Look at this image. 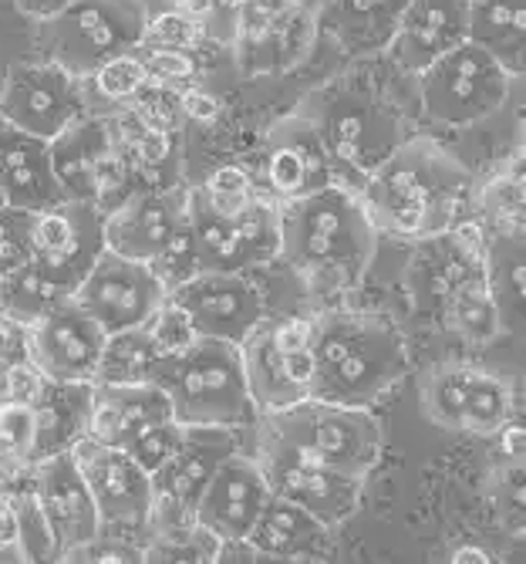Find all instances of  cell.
<instances>
[{"mask_svg": "<svg viewBox=\"0 0 526 564\" xmlns=\"http://www.w3.org/2000/svg\"><path fill=\"white\" fill-rule=\"evenodd\" d=\"M72 4H78V0H18V8L31 18V21H47V18H55L62 11H68Z\"/></svg>", "mask_w": 526, "mask_h": 564, "instance_id": "obj_53", "label": "cell"}, {"mask_svg": "<svg viewBox=\"0 0 526 564\" xmlns=\"http://www.w3.org/2000/svg\"><path fill=\"white\" fill-rule=\"evenodd\" d=\"M496 436H500V456L516 459V464H526V426L506 423Z\"/></svg>", "mask_w": 526, "mask_h": 564, "instance_id": "obj_52", "label": "cell"}, {"mask_svg": "<svg viewBox=\"0 0 526 564\" xmlns=\"http://www.w3.org/2000/svg\"><path fill=\"white\" fill-rule=\"evenodd\" d=\"M486 237L490 230L462 220L449 234L415 243L405 281H408V297L418 315L442 325L449 307L462 294L490 281L486 278Z\"/></svg>", "mask_w": 526, "mask_h": 564, "instance_id": "obj_10", "label": "cell"}, {"mask_svg": "<svg viewBox=\"0 0 526 564\" xmlns=\"http://www.w3.org/2000/svg\"><path fill=\"white\" fill-rule=\"evenodd\" d=\"M145 328H149V335L155 338V345L163 348V355L183 351L186 345H193V341L199 338V332H196L193 318L183 312V307H179L173 297L160 307V312L152 315V322H149Z\"/></svg>", "mask_w": 526, "mask_h": 564, "instance_id": "obj_49", "label": "cell"}, {"mask_svg": "<svg viewBox=\"0 0 526 564\" xmlns=\"http://www.w3.org/2000/svg\"><path fill=\"white\" fill-rule=\"evenodd\" d=\"M379 250V227L358 189L331 183L310 196L281 203V261L314 294H341L361 284Z\"/></svg>", "mask_w": 526, "mask_h": 564, "instance_id": "obj_2", "label": "cell"}, {"mask_svg": "<svg viewBox=\"0 0 526 564\" xmlns=\"http://www.w3.org/2000/svg\"><path fill=\"white\" fill-rule=\"evenodd\" d=\"M523 152H526V132H523Z\"/></svg>", "mask_w": 526, "mask_h": 564, "instance_id": "obj_58", "label": "cell"}, {"mask_svg": "<svg viewBox=\"0 0 526 564\" xmlns=\"http://www.w3.org/2000/svg\"><path fill=\"white\" fill-rule=\"evenodd\" d=\"M405 369L408 348L392 322L348 307L318 315L310 395L341 405H372Z\"/></svg>", "mask_w": 526, "mask_h": 564, "instance_id": "obj_3", "label": "cell"}, {"mask_svg": "<svg viewBox=\"0 0 526 564\" xmlns=\"http://www.w3.org/2000/svg\"><path fill=\"white\" fill-rule=\"evenodd\" d=\"M0 294H4V315L18 325H31L44 318L47 312H55L58 304L72 301L75 294L58 281L51 278L37 261L24 264L21 271L0 278Z\"/></svg>", "mask_w": 526, "mask_h": 564, "instance_id": "obj_36", "label": "cell"}, {"mask_svg": "<svg viewBox=\"0 0 526 564\" xmlns=\"http://www.w3.org/2000/svg\"><path fill=\"white\" fill-rule=\"evenodd\" d=\"M240 351H243L246 382H250V392H253V402H256L260 413H277V409H287V405L310 395L314 348L284 351L274 341L267 318L246 335Z\"/></svg>", "mask_w": 526, "mask_h": 564, "instance_id": "obj_25", "label": "cell"}, {"mask_svg": "<svg viewBox=\"0 0 526 564\" xmlns=\"http://www.w3.org/2000/svg\"><path fill=\"white\" fill-rule=\"evenodd\" d=\"M34 261L31 247V214L4 207L0 210V278L21 271Z\"/></svg>", "mask_w": 526, "mask_h": 564, "instance_id": "obj_47", "label": "cell"}, {"mask_svg": "<svg viewBox=\"0 0 526 564\" xmlns=\"http://www.w3.org/2000/svg\"><path fill=\"white\" fill-rule=\"evenodd\" d=\"M260 426L358 480H368L379 467L385 446L382 426L368 413V405H341L318 395H307L277 413H260Z\"/></svg>", "mask_w": 526, "mask_h": 564, "instance_id": "obj_6", "label": "cell"}, {"mask_svg": "<svg viewBox=\"0 0 526 564\" xmlns=\"http://www.w3.org/2000/svg\"><path fill=\"white\" fill-rule=\"evenodd\" d=\"M145 24V0H78L37 28L47 62H58L78 78H91L112 58L139 51Z\"/></svg>", "mask_w": 526, "mask_h": 564, "instance_id": "obj_7", "label": "cell"}, {"mask_svg": "<svg viewBox=\"0 0 526 564\" xmlns=\"http://www.w3.org/2000/svg\"><path fill=\"white\" fill-rule=\"evenodd\" d=\"M183 112H186V119L209 126V122H217V119H220L223 106H220V98H217V95H209V91L189 85V88H183Z\"/></svg>", "mask_w": 526, "mask_h": 564, "instance_id": "obj_51", "label": "cell"}, {"mask_svg": "<svg viewBox=\"0 0 526 564\" xmlns=\"http://www.w3.org/2000/svg\"><path fill=\"white\" fill-rule=\"evenodd\" d=\"M0 186H4L8 207L14 210H47L65 203V189L55 176L51 142L31 135L0 116Z\"/></svg>", "mask_w": 526, "mask_h": 564, "instance_id": "obj_26", "label": "cell"}, {"mask_svg": "<svg viewBox=\"0 0 526 564\" xmlns=\"http://www.w3.org/2000/svg\"><path fill=\"white\" fill-rule=\"evenodd\" d=\"M256 459L277 497L310 510V514L321 518L328 528L338 531L344 521H351L358 514L364 480L321 464V459L307 456L304 449L284 443L281 436H274L263 426H260Z\"/></svg>", "mask_w": 526, "mask_h": 564, "instance_id": "obj_12", "label": "cell"}, {"mask_svg": "<svg viewBox=\"0 0 526 564\" xmlns=\"http://www.w3.org/2000/svg\"><path fill=\"white\" fill-rule=\"evenodd\" d=\"M105 341L109 332L75 297L24 328L28 358L51 382H95Z\"/></svg>", "mask_w": 526, "mask_h": 564, "instance_id": "obj_18", "label": "cell"}, {"mask_svg": "<svg viewBox=\"0 0 526 564\" xmlns=\"http://www.w3.org/2000/svg\"><path fill=\"white\" fill-rule=\"evenodd\" d=\"M379 234L429 240L456 230L476 199L472 173L432 139H405L358 189Z\"/></svg>", "mask_w": 526, "mask_h": 564, "instance_id": "obj_1", "label": "cell"}, {"mask_svg": "<svg viewBox=\"0 0 526 564\" xmlns=\"http://www.w3.org/2000/svg\"><path fill=\"white\" fill-rule=\"evenodd\" d=\"M31 247L34 261L75 294L101 253L109 250L105 210L81 199H65L58 207L37 210L31 214Z\"/></svg>", "mask_w": 526, "mask_h": 564, "instance_id": "obj_17", "label": "cell"}, {"mask_svg": "<svg viewBox=\"0 0 526 564\" xmlns=\"http://www.w3.org/2000/svg\"><path fill=\"white\" fill-rule=\"evenodd\" d=\"M297 112L307 116L321 132L335 160L338 183L351 189H361L364 180L405 142L402 119L392 109V101L372 85L348 75L314 88L297 106Z\"/></svg>", "mask_w": 526, "mask_h": 564, "instance_id": "obj_4", "label": "cell"}, {"mask_svg": "<svg viewBox=\"0 0 526 564\" xmlns=\"http://www.w3.org/2000/svg\"><path fill=\"white\" fill-rule=\"evenodd\" d=\"M490 503L503 531L526 534V464L500 456L490 474Z\"/></svg>", "mask_w": 526, "mask_h": 564, "instance_id": "obj_39", "label": "cell"}, {"mask_svg": "<svg viewBox=\"0 0 526 564\" xmlns=\"http://www.w3.org/2000/svg\"><path fill=\"white\" fill-rule=\"evenodd\" d=\"M423 413L439 430L496 436L513 416V392L480 366L446 362L423 379Z\"/></svg>", "mask_w": 526, "mask_h": 564, "instance_id": "obj_14", "label": "cell"}, {"mask_svg": "<svg viewBox=\"0 0 526 564\" xmlns=\"http://www.w3.org/2000/svg\"><path fill=\"white\" fill-rule=\"evenodd\" d=\"M263 180H267V193L281 203L338 183L335 160L321 132L297 109L277 119L263 135Z\"/></svg>", "mask_w": 526, "mask_h": 564, "instance_id": "obj_20", "label": "cell"}, {"mask_svg": "<svg viewBox=\"0 0 526 564\" xmlns=\"http://www.w3.org/2000/svg\"><path fill=\"white\" fill-rule=\"evenodd\" d=\"M139 55L145 62L149 82L169 85V88H189L199 75L196 55L193 51H176V47H139Z\"/></svg>", "mask_w": 526, "mask_h": 564, "instance_id": "obj_48", "label": "cell"}, {"mask_svg": "<svg viewBox=\"0 0 526 564\" xmlns=\"http://www.w3.org/2000/svg\"><path fill=\"white\" fill-rule=\"evenodd\" d=\"M189 230L196 243L199 271L243 274L281 258V199L256 196L240 214H220L189 189Z\"/></svg>", "mask_w": 526, "mask_h": 564, "instance_id": "obj_9", "label": "cell"}, {"mask_svg": "<svg viewBox=\"0 0 526 564\" xmlns=\"http://www.w3.org/2000/svg\"><path fill=\"white\" fill-rule=\"evenodd\" d=\"M176 420L173 399L160 382H132V386H105L95 382L88 436L109 446H129L139 433L155 423Z\"/></svg>", "mask_w": 526, "mask_h": 564, "instance_id": "obj_28", "label": "cell"}, {"mask_svg": "<svg viewBox=\"0 0 526 564\" xmlns=\"http://www.w3.org/2000/svg\"><path fill=\"white\" fill-rule=\"evenodd\" d=\"M233 449H237V440H233V430L227 426H186V436L176 456L152 477L155 514H152L149 534L196 524L199 497Z\"/></svg>", "mask_w": 526, "mask_h": 564, "instance_id": "obj_16", "label": "cell"}, {"mask_svg": "<svg viewBox=\"0 0 526 564\" xmlns=\"http://www.w3.org/2000/svg\"><path fill=\"white\" fill-rule=\"evenodd\" d=\"M95 382H51L34 402L37 413V459L51 453L75 449L88 436Z\"/></svg>", "mask_w": 526, "mask_h": 564, "instance_id": "obj_34", "label": "cell"}, {"mask_svg": "<svg viewBox=\"0 0 526 564\" xmlns=\"http://www.w3.org/2000/svg\"><path fill=\"white\" fill-rule=\"evenodd\" d=\"M523 395H526V376H523Z\"/></svg>", "mask_w": 526, "mask_h": 564, "instance_id": "obj_57", "label": "cell"}, {"mask_svg": "<svg viewBox=\"0 0 526 564\" xmlns=\"http://www.w3.org/2000/svg\"><path fill=\"white\" fill-rule=\"evenodd\" d=\"M152 382H160L183 426H246L260 423L243 351L237 341L199 335L183 351L163 355Z\"/></svg>", "mask_w": 526, "mask_h": 564, "instance_id": "obj_5", "label": "cell"}, {"mask_svg": "<svg viewBox=\"0 0 526 564\" xmlns=\"http://www.w3.org/2000/svg\"><path fill=\"white\" fill-rule=\"evenodd\" d=\"M160 362H163V348L155 345L149 328L116 332V335H109V341H105L101 366H98L95 382H105V386L152 382Z\"/></svg>", "mask_w": 526, "mask_h": 564, "instance_id": "obj_37", "label": "cell"}, {"mask_svg": "<svg viewBox=\"0 0 526 564\" xmlns=\"http://www.w3.org/2000/svg\"><path fill=\"white\" fill-rule=\"evenodd\" d=\"M486 278L503 332L526 338V230H490Z\"/></svg>", "mask_w": 526, "mask_h": 564, "instance_id": "obj_33", "label": "cell"}, {"mask_svg": "<svg viewBox=\"0 0 526 564\" xmlns=\"http://www.w3.org/2000/svg\"><path fill=\"white\" fill-rule=\"evenodd\" d=\"M469 41L513 75H526V0H472Z\"/></svg>", "mask_w": 526, "mask_h": 564, "instance_id": "obj_35", "label": "cell"}, {"mask_svg": "<svg viewBox=\"0 0 526 564\" xmlns=\"http://www.w3.org/2000/svg\"><path fill=\"white\" fill-rule=\"evenodd\" d=\"M513 75L480 44H459L418 75L423 112L449 129L480 126L496 116L509 98Z\"/></svg>", "mask_w": 526, "mask_h": 564, "instance_id": "obj_8", "label": "cell"}, {"mask_svg": "<svg viewBox=\"0 0 526 564\" xmlns=\"http://www.w3.org/2000/svg\"><path fill=\"white\" fill-rule=\"evenodd\" d=\"M91 91L105 101H112L116 109H125L139 98V91L149 85V72H145V62L139 51L132 55H119L112 58L109 65H101L91 78H88Z\"/></svg>", "mask_w": 526, "mask_h": 564, "instance_id": "obj_41", "label": "cell"}, {"mask_svg": "<svg viewBox=\"0 0 526 564\" xmlns=\"http://www.w3.org/2000/svg\"><path fill=\"white\" fill-rule=\"evenodd\" d=\"M476 203L496 230H526V152L523 149L476 189Z\"/></svg>", "mask_w": 526, "mask_h": 564, "instance_id": "obj_38", "label": "cell"}, {"mask_svg": "<svg viewBox=\"0 0 526 564\" xmlns=\"http://www.w3.org/2000/svg\"><path fill=\"white\" fill-rule=\"evenodd\" d=\"M331 531L335 528L314 518L310 510L274 494L246 541L260 561H328L335 551Z\"/></svg>", "mask_w": 526, "mask_h": 564, "instance_id": "obj_30", "label": "cell"}, {"mask_svg": "<svg viewBox=\"0 0 526 564\" xmlns=\"http://www.w3.org/2000/svg\"><path fill=\"white\" fill-rule=\"evenodd\" d=\"M31 487L44 510L51 534H55L58 561H68L78 547H85L101 534L98 503L78 467L75 449L41 456L31 470Z\"/></svg>", "mask_w": 526, "mask_h": 564, "instance_id": "obj_19", "label": "cell"}, {"mask_svg": "<svg viewBox=\"0 0 526 564\" xmlns=\"http://www.w3.org/2000/svg\"><path fill=\"white\" fill-rule=\"evenodd\" d=\"M206 37V28L183 8L149 14L142 47H176V51H196Z\"/></svg>", "mask_w": 526, "mask_h": 564, "instance_id": "obj_43", "label": "cell"}, {"mask_svg": "<svg viewBox=\"0 0 526 564\" xmlns=\"http://www.w3.org/2000/svg\"><path fill=\"white\" fill-rule=\"evenodd\" d=\"M8 358H0V402H4V382H8Z\"/></svg>", "mask_w": 526, "mask_h": 564, "instance_id": "obj_55", "label": "cell"}, {"mask_svg": "<svg viewBox=\"0 0 526 564\" xmlns=\"http://www.w3.org/2000/svg\"><path fill=\"white\" fill-rule=\"evenodd\" d=\"M189 220V189H135L105 214V243L132 261L155 264Z\"/></svg>", "mask_w": 526, "mask_h": 564, "instance_id": "obj_21", "label": "cell"}, {"mask_svg": "<svg viewBox=\"0 0 526 564\" xmlns=\"http://www.w3.org/2000/svg\"><path fill=\"white\" fill-rule=\"evenodd\" d=\"M116 156V129L105 116H85L58 139H51L55 176L68 199L95 203L101 193V176Z\"/></svg>", "mask_w": 526, "mask_h": 564, "instance_id": "obj_29", "label": "cell"}, {"mask_svg": "<svg viewBox=\"0 0 526 564\" xmlns=\"http://www.w3.org/2000/svg\"><path fill=\"white\" fill-rule=\"evenodd\" d=\"M169 297L193 318L206 338L243 345L246 335L263 322V297L253 281L227 271H199L169 291Z\"/></svg>", "mask_w": 526, "mask_h": 564, "instance_id": "obj_23", "label": "cell"}, {"mask_svg": "<svg viewBox=\"0 0 526 564\" xmlns=\"http://www.w3.org/2000/svg\"><path fill=\"white\" fill-rule=\"evenodd\" d=\"M196 189L202 193V199L209 203V207L220 210V214H240V210H246L250 203L260 196L256 186H253V180H250V173L240 170V166H220L213 176H209Z\"/></svg>", "mask_w": 526, "mask_h": 564, "instance_id": "obj_44", "label": "cell"}, {"mask_svg": "<svg viewBox=\"0 0 526 564\" xmlns=\"http://www.w3.org/2000/svg\"><path fill=\"white\" fill-rule=\"evenodd\" d=\"M116 142L139 180V189H173L179 186V142L176 132L145 126L132 109L112 116Z\"/></svg>", "mask_w": 526, "mask_h": 564, "instance_id": "obj_32", "label": "cell"}, {"mask_svg": "<svg viewBox=\"0 0 526 564\" xmlns=\"http://www.w3.org/2000/svg\"><path fill=\"white\" fill-rule=\"evenodd\" d=\"M183 436H186V426L179 420H166V423H155L145 433H139L125 449L135 456L139 467H145L155 477L176 456V449L183 446Z\"/></svg>", "mask_w": 526, "mask_h": 564, "instance_id": "obj_45", "label": "cell"}, {"mask_svg": "<svg viewBox=\"0 0 526 564\" xmlns=\"http://www.w3.org/2000/svg\"><path fill=\"white\" fill-rule=\"evenodd\" d=\"M412 0H321V31L344 55L388 51Z\"/></svg>", "mask_w": 526, "mask_h": 564, "instance_id": "obj_31", "label": "cell"}, {"mask_svg": "<svg viewBox=\"0 0 526 564\" xmlns=\"http://www.w3.org/2000/svg\"><path fill=\"white\" fill-rule=\"evenodd\" d=\"M452 564H486V561H493V554L486 551V547H472V544H465V547H456L452 551V557H449Z\"/></svg>", "mask_w": 526, "mask_h": 564, "instance_id": "obj_54", "label": "cell"}, {"mask_svg": "<svg viewBox=\"0 0 526 564\" xmlns=\"http://www.w3.org/2000/svg\"><path fill=\"white\" fill-rule=\"evenodd\" d=\"M75 459L91 487L105 534L149 541L155 514V480L122 446L98 443L91 436L75 443Z\"/></svg>", "mask_w": 526, "mask_h": 564, "instance_id": "obj_11", "label": "cell"}, {"mask_svg": "<svg viewBox=\"0 0 526 564\" xmlns=\"http://www.w3.org/2000/svg\"><path fill=\"white\" fill-rule=\"evenodd\" d=\"M0 561H24L21 541H18V510L11 500V490L0 487Z\"/></svg>", "mask_w": 526, "mask_h": 564, "instance_id": "obj_50", "label": "cell"}, {"mask_svg": "<svg viewBox=\"0 0 526 564\" xmlns=\"http://www.w3.org/2000/svg\"><path fill=\"white\" fill-rule=\"evenodd\" d=\"M125 109H132L145 126L163 129V132H179V122L186 119V112H183V91L169 88V85H155V82H149L139 91V98L132 101V106H125Z\"/></svg>", "mask_w": 526, "mask_h": 564, "instance_id": "obj_46", "label": "cell"}, {"mask_svg": "<svg viewBox=\"0 0 526 564\" xmlns=\"http://www.w3.org/2000/svg\"><path fill=\"white\" fill-rule=\"evenodd\" d=\"M321 34V0H294V4L253 37L233 41L237 68L246 78L260 75H287L307 55Z\"/></svg>", "mask_w": 526, "mask_h": 564, "instance_id": "obj_27", "label": "cell"}, {"mask_svg": "<svg viewBox=\"0 0 526 564\" xmlns=\"http://www.w3.org/2000/svg\"><path fill=\"white\" fill-rule=\"evenodd\" d=\"M0 449H4L18 467L37 464V413L28 402L4 399L0 402Z\"/></svg>", "mask_w": 526, "mask_h": 564, "instance_id": "obj_42", "label": "cell"}, {"mask_svg": "<svg viewBox=\"0 0 526 564\" xmlns=\"http://www.w3.org/2000/svg\"><path fill=\"white\" fill-rule=\"evenodd\" d=\"M271 497L274 490L260 467V459L233 449L213 474V480H209V487L202 490L196 507V524L206 528L220 544L246 541Z\"/></svg>", "mask_w": 526, "mask_h": 564, "instance_id": "obj_22", "label": "cell"}, {"mask_svg": "<svg viewBox=\"0 0 526 564\" xmlns=\"http://www.w3.org/2000/svg\"><path fill=\"white\" fill-rule=\"evenodd\" d=\"M8 207V196H4V186H0V210Z\"/></svg>", "mask_w": 526, "mask_h": 564, "instance_id": "obj_56", "label": "cell"}, {"mask_svg": "<svg viewBox=\"0 0 526 564\" xmlns=\"http://www.w3.org/2000/svg\"><path fill=\"white\" fill-rule=\"evenodd\" d=\"M4 490H11V500L18 510V541H21L24 561H58V544H55V534H51V528L44 521V510L34 497L31 477L24 487H18V490L4 487Z\"/></svg>", "mask_w": 526, "mask_h": 564, "instance_id": "obj_40", "label": "cell"}, {"mask_svg": "<svg viewBox=\"0 0 526 564\" xmlns=\"http://www.w3.org/2000/svg\"><path fill=\"white\" fill-rule=\"evenodd\" d=\"M75 301L105 332L116 335L129 328H145L152 315L169 301V288L152 264L105 250L75 291Z\"/></svg>", "mask_w": 526, "mask_h": 564, "instance_id": "obj_15", "label": "cell"}, {"mask_svg": "<svg viewBox=\"0 0 526 564\" xmlns=\"http://www.w3.org/2000/svg\"><path fill=\"white\" fill-rule=\"evenodd\" d=\"M469 11L472 0H412L388 47L392 62L418 78L442 55L469 41Z\"/></svg>", "mask_w": 526, "mask_h": 564, "instance_id": "obj_24", "label": "cell"}, {"mask_svg": "<svg viewBox=\"0 0 526 564\" xmlns=\"http://www.w3.org/2000/svg\"><path fill=\"white\" fill-rule=\"evenodd\" d=\"M88 78L72 75L58 62H21L0 85V116L18 129L58 139L88 112Z\"/></svg>", "mask_w": 526, "mask_h": 564, "instance_id": "obj_13", "label": "cell"}]
</instances>
